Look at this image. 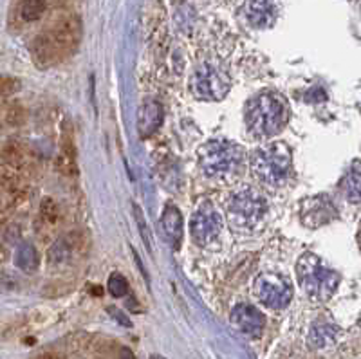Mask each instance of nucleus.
<instances>
[{
	"label": "nucleus",
	"instance_id": "obj_1",
	"mask_svg": "<svg viewBox=\"0 0 361 359\" xmlns=\"http://www.w3.org/2000/svg\"><path fill=\"white\" fill-rule=\"evenodd\" d=\"M288 103L274 92H262L246 105V125L249 134L258 139H271L279 135L288 123Z\"/></svg>",
	"mask_w": 361,
	"mask_h": 359
},
{
	"label": "nucleus",
	"instance_id": "obj_2",
	"mask_svg": "<svg viewBox=\"0 0 361 359\" xmlns=\"http://www.w3.org/2000/svg\"><path fill=\"white\" fill-rule=\"evenodd\" d=\"M199 166L208 179L224 182L237 177L244 165V148L228 139H212L197 152Z\"/></svg>",
	"mask_w": 361,
	"mask_h": 359
},
{
	"label": "nucleus",
	"instance_id": "obj_3",
	"mask_svg": "<svg viewBox=\"0 0 361 359\" xmlns=\"http://www.w3.org/2000/svg\"><path fill=\"white\" fill-rule=\"evenodd\" d=\"M291 150L283 143H270L251 154V168L255 177L265 186L279 188L286 184L291 173Z\"/></svg>",
	"mask_w": 361,
	"mask_h": 359
},
{
	"label": "nucleus",
	"instance_id": "obj_4",
	"mask_svg": "<svg viewBox=\"0 0 361 359\" xmlns=\"http://www.w3.org/2000/svg\"><path fill=\"white\" fill-rule=\"evenodd\" d=\"M296 277L302 289L318 302L331 298L339 284V274L314 253H305L296 262Z\"/></svg>",
	"mask_w": 361,
	"mask_h": 359
},
{
	"label": "nucleus",
	"instance_id": "obj_5",
	"mask_svg": "<svg viewBox=\"0 0 361 359\" xmlns=\"http://www.w3.org/2000/svg\"><path fill=\"white\" fill-rule=\"evenodd\" d=\"M267 213V203L260 191L244 186L233 191L226 200V217L231 228L237 231H251Z\"/></svg>",
	"mask_w": 361,
	"mask_h": 359
},
{
	"label": "nucleus",
	"instance_id": "obj_6",
	"mask_svg": "<svg viewBox=\"0 0 361 359\" xmlns=\"http://www.w3.org/2000/svg\"><path fill=\"white\" fill-rule=\"evenodd\" d=\"M190 87L199 100H222L230 91V78L215 65L205 64L196 69Z\"/></svg>",
	"mask_w": 361,
	"mask_h": 359
},
{
	"label": "nucleus",
	"instance_id": "obj_7",
	"mask_svg": "<svg viewBox=\"0 0 361 359\" xmlns=\"http://www.w3.org/2000/svg\"><path fill=\"white\" fill-rule=\"evenodd\" d=\"M255 295L265 307L280 311L291 303L293 287L288 277L280 273H262L255 280Z\"/></svg>",
	"mask_w": 361,
	"mask_h": 359
},
{
	"label": "nucleus",
	"instance_id": "obj_8",
	"mask_svg": "<svg viewBox=\"0 0 361 359\" xmlns=\"http://www.w3.org/2000/svg\"><path fill=\"white\" fill-rule=\"evenodd\" d=\"M222 231V219L212 203L199 204L190 219V233L197 246H212Z\"/></svg>",
	"mask_w": 361,
	"mask_h": 359
},
{
	"label": "nucleus",
	"instance_id": "obj_9",
	"mask_svg": "<svg viewBox=\"0 0 361 359\" xmlns=\"http://www.w3.org/2000/svg\"><path fill=\"white\" fill-rule=\"evenodd\" d=\"M45 35L49 36L61 58H66L78 47L80 38H82V22L78 17H67L66 20H61L57 27H52Z\"/></svg>",
	"mask_w": 361,
	"mask_h": 359
},
{
	"label": "nucleus",
	"instance_id": "obj_10",
	"mask_svg": "<svg viewBox=\"0 0 361 359\" xmlns=\"http://www.w3.org/2000/svg\"><path fill=\"white\" fill-rule=\"evenodd\" d=\"M231 325L235 327L239 332L246 334V336H258V334L264 330L265 318L257 307L248 305V303H242V305H237L231 312Z\"/></svg>",
	"mask_w": 361,
	"mask_h": 359
},
{
	"label": "nucleus",
	"instance_id": "obj_11",
	"mask_svg": "<svg viewBox=\"0 0 361 359\" xmlns=\"http://www.w3.org/2000/svg\"><path fill=\"white\" fill-rule=\"evenodd\" d=\"M161 226L165 230L166 237L174 242L175 247H179L181 240H183L184 235V222H183V215L175 208L174 204H168L163 212L161 217Z\"/></svg>",
	"mask_w": 361,
	"mask_h": 359
},
{
	"label": "nucleus",
	"instance_id": "obj_12",
	"mask_svg": "<svg viewBox=\"0 0 361 359\" xmlns=\"http://www.w3.org/2000/svg\"><path fill=\"white\" fill-rule=\"evenodd\" d=\"M341 191L351 203L361 204V159L354 161L341 181Z\"/></svg>",
	"mask_w": 361,
	"mask_h": 359
},
{
	"label": "nucleus",
	"instance_id": "obj_13",
	"mask_svg": "<svg viewBox=\"0 0 361 359\" xmlns=\"http://www.w3.org/2000/svg\"><path fill=\"white\" fill-rule=\"evenodd\" d=\"M163 119L161 107L156 103V101H148L143 105V110L140 114V132L143 135L152 134L154 130L159 126Z\"/></svg>",
	"mask_w": 361,
	"mask_h": 359
},
{
	"label": "nucleus",
	"instance_id": "obj_14",
	"mask_svg": "<svg viewBox=\"0 0 361 359\" xmlns=\"http://www.w3.org/2000/svg\"><path fill=\"white\" fill-rule=\"evenodd\" d=\"M58 168L64 173H67V175L76 173V148H74L73 143V135H67V126L66 132H64V138H61V150L60 157H58Z\"/></svg>",
	"mask_w": 361,
	"mask_h": 359
},
{
	"label": "nucleus",
	"instance_id": "obj_15",
	"mask_svg": "<svg viewBox=\"0 0 361 359\" xmlns=\"http://www.w3.org/2000/svg\"><path fill=\"white\" fill-rule=\"evenodd\" d=\"M15 264L22 269V271H27V273L36 271L40 264V256H38V251L35 249V246H31V244H22V246L18 247L17 256H15Z\"/></svg>",
	"mask_w": 361,
	"mask_h": 359
},
{
	"label": "nucleus",
	"instance_id": "obj_16",
	"mask_svg": "<svg viewBox=\"0 0 361 359\" xmlns=\"http://www.w3.org/2000/svg\"><path fill=\"white\" fill-rule=\"evenodd\" d=\"M2 159L8 166L11 168H22L24 163H26V148L22 143L18 141H8V143L2 147Z\"/></svg>",
	"mask_w": 361,
	"mask_h": 359
},
{
	"label": "nucleus",
	"instance_id": "obj_17",
	"mask_svg": "<svg viewBox=\"0 0 361 359\" xmlns=\"http://www.w3.org/2000/svg\"><path fill=\"white\" fill-rule=\"evenodd\" d=\"M271 4L270 0H249L248 6V15L249 20L255 24V26H267L271 20Z\"/></svg>",
	"mask_w": 361,
	"mask_h": 359
},
{
	"label": "nucleus",
	"instance_id": "obj_18",
	"mask_svg": "<svg viewBox=\"0 0 361 359\" xmlns=\"http://www.w3.org/2000/svg\"><path fill=\"white\" fill-rule=\"evenodd\" d=\"M45 0H22L20 4V17L26 22H35L45 13Z\"/></svg>",
	"mask_w": 361,
	"mask_h": 359
},
{
	"label": "nucleus",
	"instance_id": "obj_19",
	"mask_svg": "<svg viewBox=\"0 0 361 359\" xmlns=\"http://www.w3.org/2000/svg\"><path fill=\"white\" fill-rule=\"evenodd\" d=\"M27 119L26 108L20 103H11L4 110V122L8 123L9 126H22Z\"/></svg>",
	"mask_w": 361,
	"mask_h": 359
},
{
	"label": "nucleus",
	"instance_id": "obj_20",
	"mask_svg": "<svg viewBox=\"0 0 361 359\" xmlns=\"http://www.w3.org/2000/svg\"><path fill=\"white\" fill-rule=\"evenodd\" d=\"M109 293L114 298H123L128 293V281L123 274L112 273L109 278Z\"/></svg>",
	"mask_w": 361,
	"mask_h": 359
},
{
	"label": "nucleus",
	"instance_id": "obj_21",
	"mask_svg": "<svg viewBox=\"0 0 361 359\" xmlns=\"http://www.w3.org/2000/svg\"><path fill=\"white\" fill-rule=\"evenodd\" d=\"M20 89V82L15 78H8V76H2L0 78V98H8V96H13L15 92H18Z\"/></svg>",
	"mask_w": 361,
	"mask_h": 359
},
{
	"label": "nucleus",
	"instance_id": "obj_22",
	"mask_svg": "<svg viewBox=\"0 0 361 359\" xmlns=\"http://www.w3.org/2000/svg\"><path fill=\"white\" fill-rule=\"evenodd\" d=\"M51 262H61V260L69 258V246H67L64 240H58L51 249V255H49Z\"/></svg>",
	"mask_w": 361,
	"mask_h": 359
},
{
	"label": "nucleus",
	"instance_id": "obj_23",
	"mask_svg": "<svg viewBox=\"0 0 361 359\" xmlns=\"http://www.w3.org/2000/svg\"><path fill=\"white\" fill-rule=\"evenodd\" d=\"M134 213H135V221H138V226H140V233L143 235L145 244H147V247L150 249V235H148L147 222H145V217H143V213H141V210L138 204H134Z\"/></svg>",
	"mask_w": 361,
	"mask_h": 359
},
{
	"label": "nucleus",
	"instance_id": "obj_24",
	"mask_svg": "<svg viewBox=\"0 0 361 359\" xmlns=\"http://www.w3.org/2000/svg\"><path fill=\"white\" fill-rule=\"evenodd\" d=\"M42 217H44L47 222L57 221V204L52 203L51 199H45L42 203Z\"/></svg>",
	"mask_w": 361,
	"mask_h": 359
},
{
	"label": "nucleus",
	"instance_id": "obj_25",
	"mask_svg": "<svg viewBox=\"0 0 361 359\" xmlns=\"http://www.w3.org/2000/svg\"><path fill=\"white\" fill-rule=\"evenodd\" d=\"M109 312H110V316H114V318H116V320H118L119 323H121V325H125V327H132L131 320H128V318H126L125 314H123V312L119 311V309H116V307H110V309H109Z\"/></svg>",
	"mask_w": 361,
	"mask_h": 359
},
{
	"label": "nucleus",
	"instance_id": "obj_26",
	"mask_svg": "<svg viewBox=\"0 0 361 359\" xmlns=\"http://www.w3.org/2000/svg\"><path fill=\"white\" fill-rule=\"evenodd\" d=\"M119 359H138L134 354H132L131 349H126V346H123L121 351H119Z\"/></svg>",
	"mask_w": 361,
	"mask_h": 359
},
{
	"label": "nucleus",
	"instance_id": "obj_27",
	"mask_svg": "<svg viewBox=\"0 0 361 359\" xmlns=\"http://www.w3.org/2000/svg\"><path fill=\"white\" fill-rule=\"evenodd\" d=\"M38 359H58V358L54 354H44L42 358H38Z\"/></svg>",
	"mask_w": 361,
	"mask_h": 359
},
{
	"label": "nucleus",
	"instance_id": "obj_28",
	"mask_svg": "<svg viewBox=\"0 0 361 359\" xmlns=\"http://www.w3.org/2000/svg\"><path fill=\"white\" fill-rule=\"evenodd\" d=\"M152 359H165V358H161V356H154Z\"/></svg>",
	"mask_w": 361,
	"mask_h": 359
},
{
	"label": "nucleus",
	"instance_id": "obj_29",
	"mask_svg": "<svg viewBox=\"0 0 361 359\" xmlns=\"http://www.w3.org/2000/svg\"><path fill=\"white\" fill-rule=\"evenodd\" d=\"M360 246H361V230H360Z\"/></svg>",
	"mask_w": 361,
	"mask_h": 359
}]
</instances>
